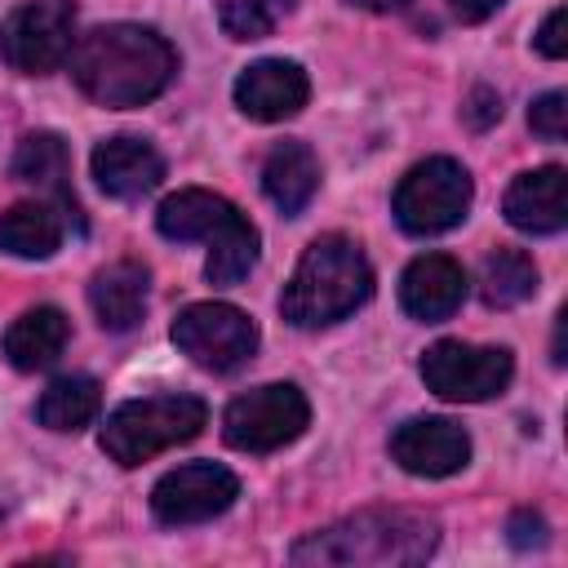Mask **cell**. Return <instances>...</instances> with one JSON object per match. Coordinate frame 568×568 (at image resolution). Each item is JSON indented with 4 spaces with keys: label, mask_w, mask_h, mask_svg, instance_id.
Segmentation results:
<instances>
[{
    "label": "cell",
    "mask_w": 568,
    "mask_h": 568,
    "mask_svg": "<svg viewBox=\"0 0 568 568\" xmlns=\"http://www.w3.org/2000/svg\"><path fill=\"white\" fill-rule=\"evenodd\" d=\"M564 27H568V13H564V4H559V9L546 13V22H541L537 36H532V44H537L541 58H564V53H568V36H564Z\"/></svg>",
    "instance_id": "obj_27"
},
{
    "label": "cell",
    "mask_w": 568,
    "mask_h": 568,
    "mask_svg": "<svg viewBox=\"0 0 568 568\" xmlns=\"http://www.w3.org/2000/svg\"><path fill=\"white\" fill-rule=\"evenodd\" d=\"M342 4H351V9H364V13H395V9H404L408 0H342Z\"/></svg>",
    "instance_id": "obj_30"
},
{
    "label": "cell",
    "mask_w": 568,
    "mask_h": 568,
    "mask_svg": "<svg viewBox=\"0 0 568 568\" xmlns=\"http://www.w3.org/2000/svg\"><path fill=\"white\" fill-rule=\"evenodd\" d=\"M501 213L524 235H555V231H564V222H568V213H564V169L559 164H541V169L519 173L506 186Z\"/></svg>",
    "instance_id": "obj_17"
},
{
    "label": "cell",
    "mask_w": 568,
    "mask_h": 568,
    "mask_svg": "<svg viewBox=\"0 0 568 568\" xmlns=\"http://www.w3.org/2000/svg\"><path fill=\"white\" fill-rule=\"evenodd\" d=\"M155 231L173 244H209L204 280L213 288L240 284L257 266V253H262L257 226L226 195L204 191V186H186V191L169 195L155 209Z\"/></svg>",
    "instance_id": "obj_4"
},
{
    "label": "cell",
    "mask_w": 568,
    "mask_h": 568,
    "mask_svg": "<svg viewBox=\"0 0 568 568\" xmlns=\"http://www.w3.org/2000/svg\"><path fill=\"white\" fill-rule=\"evenodd\" d=\"M297 0H222L217 4V27L231 40H266Z\"/></svg>",
    "instance_id": "obj_24"
},
{
    "label": "cell",
    "mask_w": 568,
    "mask_h": 568,
    "mask_svg": "<svg viewBox=\"0 0 568 568\" xmlns=\"http://www.w3.org/2000/svg\"><path fill=\"white\" fill-rule=\"evenodd\" d=\"M439 546V524L422 510H355L328 528L306 532L288 559L302 568H404L430 559Z\"/></svg>",
    "instance_id": "obj_2"
},
{
    "label": "cell",
    "mask_w": 568,
    "mask_h": 568,
    "mask_svg": "<svg viewBox=\"0 0 568 568\" xmlns=\"http://www.w3.org/2000/svg\"><path fill=\"white\" fill-rule=\"evenodd\" d=\"M146 297H151V271L133 257H120L89 280V306L106 333L138 328L146 315Z\"/></svg>",
    "instance_id": "obj_18"
},
{
    "label": "cell",
    "mask_w": 568,
    "mask_h": 568,
    "mask_svg": "<svg viewBox=\"0 0 568 568\" xmlns=\"http://www.w3.org/2000/svg\"><path fill=\"white\" fill-rule=\"evenodd\" d=\"M390 462L408 475L444 479L470 462V435L448 417H408L390 435Z\"/></svg>",
    "instance_id": "obj_12"
},
{
    "label": "cell",
    "mask_w": 568,
    "mask_h": 568,
    "mask_svg": "<svg viewBox=\"0 0 568 568\" xmlns=\"http://www.w3.org/2000/svg\"><path fill=\"white\" fill-rule=\"evenodd\" d=\"M426 390H435L439 399H453V404H484V399H497L510 377H515V359L506 346H475V342H457V337H444L435 342L422 364H417Z\"/></svg>",
    "instance_id": "obj_10"
},
{
    "label": "cell",
    "mask_w": 568,
    "mask_h": 568,
    "mask_svg": "<svg viewBox=\"0 0 568 568\" xmlns=\"http://www.w3.org/2000/svg\"><path fill=\"white\" fill-rule=\"evenodd\" d=\"M240 497V479L217 466V462H186L169 475L155 479L151 488V515L169 528H186V524H204L217 519L222 510H231Z\"/></svg>",
    "instance_id": "obj_11"
},
{
    "label": "cell",
    "mask_w": 568,
    "mask_h": 568,
    "mask_svg": "<svg viewBox=\"0 0 568 568\" xmlns=\"http://www.w3.org/2000/svg\"><path fill=\"white\" fill-rule=\"evenodd\" d=\"M173 346L204 373H235L257 351V324L231 302H191L169 328Z\"/></svg>",
    "instance_id": "obj_7"
},
{
    "label": "cell",
    "mask_w": 568,
    "mask_h": 568,
    "mask_svg": "<svg viewBox=\"0 0 568 568\" xmlns=\"http://www.w3.org/2000/svg\"><path fill=\"white\" fill-rule=\"evenodd\" d=\"M9 178L22 182V186L44 191L53 204L67 209V217L75 226H84L75 191H71V151H67V142L58 133H27L18 142V151H13V160H9Z\"/></svg>",
    "instance_id": "obj_16"
},
{
    "label": "cell",
    "mask_w": 568,
    "mask_h": 568,
    "mask_svg": "<svg viewBox=\"0 0 568 568\" xmlns=\"http://www.w3.org/2000/svg\"><path fill=\"white\" fill-rule=\"evenodd\" d=\"M93 182L111 195V200H142L164 182V155L133 133L106 138L93 146Z\"/></svg>",
    "instance_id": "obj_15"
},
{
    "label": "cell",
    "mask_w": 568,
    "mask_h": 568,
    "mask_svg": "<svg viewBox=\"0 0 568 568\" xmlns=\"http://www.w3.org/2000/svg\"><path fill=\"white\" fill-rule=\"evenodd\" d=\"M231 98H235L240 115H248L257 124H280V120H293L306 106L311 80L288 58H262V62H253L235 75Z\"/></svg>",
    "instance_id": "obj_13"
},
{
    "label": "cell",
    "mask_w": 568,
    "mask_h": 568,
    "mask_svg": "<svg viewBox=\"0 0 568 568\" xmlns=\"http://www.w3.org/2000/svg\"><path fill=\"white\" fill-rule=\"evenodd\" d=\"M98 413H102V386L89 373H62V377H53L44 386L40 404H36V422L44 430H58V435L84 430Z\"/></svg>",
    "instance_id": "obj_22"
},
{
    "label": "cell",
    "mask_w": 568,
    "mask_h": 568,
    "mask_svg": "<svg viewBox=\"0 0 568 568\" xmlns=\"http://www.w3.org/2000/svg\"><path fill=\"white\" fill-rule=\"evenodd\" d=\"M75 0H22L0 22V62L22 75H49L71 58Z\"/></svg>",
    "instance_id": "obj_9"
},
{
    "label": "cell",
    "mask_w": 568,
    "mask_h": 568,
    "mask_svg": "<svg viewBox=\"0 0 568 568\" xmlns=\"http://www.w3.org/2000/svg\"><path fill=\"white\" fill-rule=\"evenodd\" d=\"M0 515H4V501H0Z\"/></svg>",
    "instance_id": "obj_31"
},
{
    "label": "cell",
    "mask_w": 568,
    "mask_h": 568,
    "mask_svg": "<svg viewBox=\"0 0 568 568\" xmlns=\"http://www.w3.org/2000/svg\"><path fill=\"white\" fill-rule=\"evenodd\" d=\"M262 191H266V200L284 217H297L315 200V191H320V160H315V151L306 142H297V138L275 142L266 151V160H262Z\"/></svg>",
    "instance_id": "obj_19"
},
{
    "label": "cell",
    "mask_w": 568,
    "mask_h": 568,
    "mask_svg": "<svg viewBox=\"0 0 568 568\" xmlns=\"http://www.w3.org/2000/svg\"><path fill=\"white\" fill-rule=\"evenodd\" d=\"M209 426V404L200 395H142L120 404L102 422V453L115 466H142L178 444H191Z\"/></svg>",
    "instance_id": "obj_5"
},
{
    "label": "cell",
    "mask_w": 568,
    "mask_h": 568,
    "mask_svg": "<svg viewBox=\"0 0 568 568\" xmlns=\"http://www.w3.org/2000/svg\"><path fill=\"white\" fill-rule=\"evenodd\" d=\"M373 297V266L351 235H320L297 257L284 293L280 315L293 328H328L355 315Z\"/></svg>",
    "instance_id": "obj_3"
},
{
    "label": "cell",
    "mask_w": 568,
    "mask_h": 568,
    "mask_svg": "<svg viewBox=\"0 0 568 568\" xmlns=\"http://www.w3.org/2000/svg\"><path fill=\"white\" fill-rule=\"evenodd\" d=\"M67 342H71V320L58 306H31V311H22L4 328L0 351H4V359L18 373H40V368L58 364V355L67 351Z\"/></svg>",
    "instance_id": "obj_20"
},
{
    "label": "cell",
    "mask_w": 568,
    "mask_h": 568,
    "mask_svg": "<svg viewBox=\"0 0 568 568\" xmlns=\"http://www.w3.org/2000/svg\"><path fill=\"white\" fill-rule=\"evenodd\" d=\"M528 129L546 142H564L568 138V93L564 89H550L541 93L532 106H528Z\"/></svg>",
    "instance_id": "obj_25"
},
{
    "label": "cell",
    "mask_w": 568,
    "mask_h": 568,
    "mask_svg": "<svg viewBox=\"0 0 568 568\" xmlns=\"http://www.w3.org/2000/svg\"><path fill=\"white\" fill-rule=\"evenodd\" d=\"M470 200H475L470 173L453 155H430L399 178L390 195V213L408 235H444L470 213Z\"/></svg>",
    "instance_id": "obj_6"
},
{
    "label": "cell",
    "mask_w": 568,
    "mask_h": 568,
    "mask_svg": "<svg viewBox=\"0 0 568 568\" xmlns=\"http://www.w3.org/2000/svg\"><path fill=\"white\" fill-rule=\"evenodd\" d=\"M506 532H510V546L515 550H532V546H546V519L537 515V510H515L510 515V524H506Z\"/></svg>",
    "instance_id": "obj_28"
},
{
    "label": "cell",
    "mask_w": 568,
    "mask_h": 568,
    "mask_svg": "<svg viewBox=\"0 0 568 568\" xmlns=\"http://www.w3.org/2000/svg\"><path fill=\"white\" fill-rule=\"evenodd\" d=\"M311 426V404L293 382H266L235 395L222 413V439L240 453H275Z\"/></svg>",
    "instance_id": "obj_8"
},
{
    "label": "cell",
    "mask_w": 568,
    "mask_h": 568,
    "mask_svg": "<svg viewBox=\"0 0 568 568\" xmlns=\"http://www.w3.org/2000/svg\"><path fill=\"white\" fill-rule=\"evenodd\" d=\"M71 217L62 204L53 200H22L9 213H0V253L9 257H27V262H44L62 248Z\"/></svg>",
    "instance_id": "obj_21"
},
{
    "label": "cell",
    "mask_w": 568,
    "mask_h": 568,
    "mask_svg": "<svg viewBox=\"0 0 568 568\" xmlns=\"http://www.w3.org/2000/svg\"><path fill=\"white\" fill-rule=\"evenodd\" d=\"M537 293V262L524 253V248H493L479 266V297L484 306H497V311H510L519 302H528Z\"/></svg>",
    "instance_id": "obj_23"
},
{
    "label": "cell",
    "mask_w": 568,
    "mask_h": 568,
    "mask_svg": "<svg viewBox=\"0 0 568 568\" xmlns=\"http://www.w3.org/2000/svg\"><path fill=\"white\" fill-rule=\"evenodd\" d=\"M501 4H506V0H448V9H453L457 22H484V18H493Z\"/></svg>",
    "instance_id": "obj_29"
},
{
    "label": "cell",
    "mask_w": 568,
    "mask_h": 568,
    "mask_svg": "<svg viewBox=\"0 0 568 568\" xmlns=\"http://www.w3.org/2000/svg\"><path fill=\"white\" fill-rule=\"evenodd\" d=\"M466 288L470 284H466V271L457 257L422 253L399 275V306H404V315H413L422 324H439L466 302Z\"/></svg>",
    "instance_id": "obj_14"
},
{
    "label": "cell",
    "mask_w": 568,
    "mask_h": 568,
    "mask_svg": "<svg viewBox=\"0 0 568 568\" xmlns=\"http://www.w3.org/2000/svg\"><path fill=\"white\" fill-rule=\"evenodd\" d=\"M462 120H466L470 129H488V124H497V120H501V98H497L488 84H475L470 98H466V106H462Z\"/></svg>",
    "instance_id": "obj_26"
},
{
    "label": "cell",
    "mask_w": 568,
    "mask_h": 568,
    "mask_svg": "<svg viewBox=\"0 0 568 568\" xmlns=\"http://www.w3.org/2000/svg\"><path fill=\"white\" fill-rule=\"evenodd\" d=\"M67 71L75 89L106 106V111H129L151 98H160L173 75H178V49L142 22H106L84 36H75Z\"/></svg>",
    "instance_id": "obj_1"
}]
</instances>
